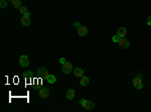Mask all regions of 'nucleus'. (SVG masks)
<instances>
[{
  "label": "nucleus",
  "instance_id": "1",
  "mask_svg": "<svg viewBox=\"0 0 151 112\" xmlns=\"http://www.w3.org/2000/svg\"><path fill=\"white\" fill-rule=\"evenodd\" d=\"M132 83H133V86H134L136 89H138V90H141V89L143 88L142 75H141V74H137V75L135 76V78L133 79Z\"/></svg>",
  "mask_w": 151,
  "mask_h": 112
},
{
  "label": "nucleus",
  "instance_id": "2",
  "mask_svg": "<svg viewBox=\"0 0 151 112\" xmlns=\"http://www.w3.org/2000/svg\"><path fill=\"white\" fill-rule=\"evenodd\" d=\"M80 104L83 106L84 109L86 110H93L95 108V103L91 100H86V99H81L80 100Z\"/></svg>",
  "mask_w": 151,
  "mask_h": 112
},
{
  "label": "nucleus",
  "instance_id": "3",
  "mask_svg": "<svg viewBox=\"0 0 151 112\" xmlns=\"http://www.w3.org/2000/svg\"><path fill=\"white\" fill-rule=\"evenodd\" d=\"M37 75H38V77L41 78V79H47V77L49 76L47 70H46L44 67H41V68L37 69Z\"/></svg>",
  "mask_w": 151,
  "mask_h": 112
},
{
  "label": "nucleus",
  "instance_id": "4",
  "mask_svg": "<svg viewBox=\"0 0 151 112\" xmlns=\"http://www.w3.org/2000/svg\"><path fill=\"white\" fill-rule=\"evenodd\" d=\"M118 44H119V46H120L121 48L126 49V48H128V47H129V45H130V41H129L127 38H125V37H121V38L119 39V41H118Z\"/></svg>",
  "mask_w": 151,
  "mask_h": 112
},
{
  "label": "nucleus",
  "instance_id": "5",
  "mask_svg": "<svg viewBox=\"0 0 151 112\" xmlns=\"http://www.w3.org/2000/svg\"><path fill=\"white\" fill-rule=\"evenodd\" d=\"M19 65L21 67H27L29 65V59L26 54H22L19 58Z\"/></svg>",
  "mask_w": 151,
  "mask_h": 112
},
{
  "label": "nucleus",
  "instance_id": "6",
  "mask_svg": "<svg viewBox=\"0 0 151 112\" xmlns=\"http://www.w3.org/2000/svg\"><path fill=\"white\" fill-rule=\"evenodd\" d=\"M71 70H72V65L70 64V63H64L63 65H62V73H64V74H69L70 72H71Z\"/></svg>",
  "mask_w": 151,
  "mask_h": 112
},
{
  "label": "nucleus",
  "instance_id": "7",
  "mask_svg": "<svg viewBox=\"0 0 151 112\" xmlns=\"http://www.w3.org/2000/svg\"><path fill=\"white\" fill-rule=\"evenodd\" d=\"M78 34L80 36H86L88 34V28L87 26H84V25H81L79 28H78Z\"/></svg>",
  "mask_w": 151,
  "mask_h": 112
},
{
  "label": "nucleus",
  "instance_id": "8",
  "mask_svg": "<svg viewBox=\"0 0 151 112\" xmlns=\"http://www.w3.org/2000/svg\"><path fill=\"white\" fill-rule=\"evenodd\" d=\"M48 95H49V91H48V89H46V88H42V89H40V90H39V96H40V98H42V99L47 98V97H48Z\"/></svg>",
  "mask_w": 151,
  "mask_h": 112
},
{
  "label": "nucleus",
  "instance_id": "9",
  "mask_svg": "<svg viewBox=\"0 0 151 112\" xmlns=\"http://www.w3.org/2000/svg\"><path fill=\"white\" fill-rule=\"evenodd\" d=\"M73 75H74L76 77L82 78V77L84 76V70H83L82 68H76V69L73 70Z\"/></svg>",
  "mask_w": 151,
  "mask_h": 112
},
{
  "label": "nucleus",
  "instance_id": "10",
  "mask_svg": "<svg viewBox=\"0 0 151 112\" xmlns=\"http://www.w3.org/2000/svg\"><path fill=\"white\" fill-rule=\"evenodd\" d=\"M127 33V29L125 27H119L118 30H117V34L120 36V37H124Z\"/></svg>",
  "mask_w": 151,
  "mask_h": 112
},
{
  "label": "nucleus",
  "instance_id": "11",
  "mask_svg": "<svg viewBox=\"0 0 151 112\" xmlns=\"http://www.w3.org/2000/svg\"><path fill=\"white\" fill-rule=\"evenodd\" d=\"M21 23H22L23 26H28V25H30V18L23 15V16L21 17Z\"/></svg>",
  "mask_w": 151,
  "mask_h": 112
},
{
  "label": "nucleus",
  "instance_id": "12",
  "mask_svg": "<svg viewBox=\"0 0 151 112\" xmlns=\"http://www.w3.org/2000/svg\"><path fill=\"white\" fill-rule=\"evenodd\" d=\"M74 90L73 89H68L67 91H66V98L68 99V100H71V99H73V97H74Z\"/></svg>",
  "mask_w": 151,
  "mask_h": 112
},
{
  "label": "nucleus",
  "instance_id": "13",
  "mask_svg": "<svg viewBox=\"0 0 151 112\" xmlns=\"http://www.w3.org/2000/svg\"><path fill=\"white\" fill-rule=\"evenodd\" d=\"M22 77H23L25 80L29 81V80H31V78H32V72H31V71H25V72L23 73Z\"/></svg>",
  "mask_w": 151,
  "mask_h": 112
},
{
  "label": "nucleus",
  "instance_id": "14",
  "mask_svg": "<svg viewBox=\"0 0 151 112\" xmlns=\"http://www.w3.org/2000/svg\"><path fill=\"white\" fill-rule=\"evenodd\" d=\"M89 82H90V79L88 77H85V76H83L82 79H81V81H80V83H81L82 86H87L89 84Z\"/></svg>",
  "mask_w": 151,
  "mask_h": 112
},
{
  "label": "nucleus",
  "instance_id": "15",
  "mask_svg": "<svg viewBox=\"0 0 151 112\" xmlns=\"http://www.w3.org/2000/svg\"><path fill=\"white\" fill-rule=\"evenodd\" d=\"M12 4H13L14 8H18L19 9L21 7V0H13Z\"/></svg>",
  "mask_w": 151,
  "mask_h": 112
},
{
  "label": "nucleus",
  "instance_id": "16",
  "mask_svg": "<svg viewBox=\"0 0 151 112\" xmlns=\"http://www.w3.org/2000/svg\"><path fill=\"white\" fill-rule=\"evenodd\" d=\"M46 81H47L49 84H53V83L55 82V77H54V75H49V76L47 77Z\"/></svg>",
  "mask_w": 151,
  "mask_h": 112
},
{
  "label": "nucleus",
  "instance_id": "17",
  "mask_svg": "<svg viewBox=\"0 0 151 112\" xmlns=\"http://www.w3.org/2000/svg\"><path fill=\"white\" fill-rule=\"evenodd\" d=\"M0 7L2 9L7 7V0H0Z\"/></svg>",
  "mask_w": 151,
  "mask_h": 112
},
{
  "label": "nucleus",
  "instance_id": "18",
  "mask_svg": "<svg viewBox=\"0 0 151 112\" xmlns=\"http://www.w3.org/2000/svg\"><path fill=\"white\" fill-rule=\"evenodd\" d=\"M19 12H20L22 15H24V14L27 12V8H26L25 6H21V7L19 8Z\"/></svg>",
  "mask_w": 151,
  "mask_h": 112
},
{
  "label": "nucleus",
  "instance_id": "19",
  "mask_svg": "<svg viewBox=\"0 0 151 112\" xmlns=\"http://www.w3.org/2000/svg\"><path fill=\"white\" fill-rule=\"evenodd\" d=\"M120 38H121V37H120L118 34H116V35H114V36H113L112 40H113L114 42H117V43H118V41H119V39H120Z\"/></svg>",
  "mask_w": 151,
  "mask_h": 112
},
{
  "label": "nucleus",
  "instance_id": "20",
  "mask_svg": "<svg viewBox=\"0 0 151 112\" xmlns=\"http://www.w3.org/2000/svg\"><path fill=\"white\" fill-rule=\"evenodd\" d=\"M147 24L151 26V15H149L148 18H147Z\"/></svg>",
  "mask_w": 151,
  "mask_h": 112
},
{
  "label": "nucleus",
  "instance_id": "21",
  "mask_svg": "<svg viewBox=\"0 0 151 112\" xmlns=\"http://www.w3.org/2000/svg\"><path fill=\"white\" fill-rule=\"evenodd\" d=\"M59 63L63 65L64 63H66V61H65V59H64V58H61V59H59Z\"/></svg>",
  "mask_w": 151,
  "mask_h": 112
},
{
  "label": "nucleus",
  "instance_id": "22",
  "mask_svg": "<svg viewBox=\"0 0 151 112\" xmlns=\"http://www.w3.org/2000/svg\"><path fill=\"white\" fill-rule=\"evenodd\" d=\"M73 26H74V27H78V28H79V27L81 26V25H80V22H74V23H73Z\"/></svg>",
  "mask_w": 151,
  "mask_h": 112
},
{
  "label": "nucleus",
  "instance_id": "23",
  "mask_svg": "<svg viewBox=\"0 0 151 112\" xmlns=\"http://www.w3.org/2000/svg\"><path fill=\"white\" fill-rule=\"evenodd\" d=\"M24 16H26V17H29V16H30V12H29V11H27V12L24 14Z\"/></svg>",
  "mask_w": 151,
  "mask_h": 112
},
{
  "label": "nucleus",
  "instance_id": "24",
  "mask_svg": "<svg viewBox=\"0 0 151 112\" xmlns=\"http://www.w3.org/2000/svg\"><path fill=\"white\" fill-rule=\"evenodd\" d=\"M9 1H11V2H12V1H13V0H9Z\"/></svg>",
  "mask_w": 151,
  "mask_h": 112
}]
</instances>
